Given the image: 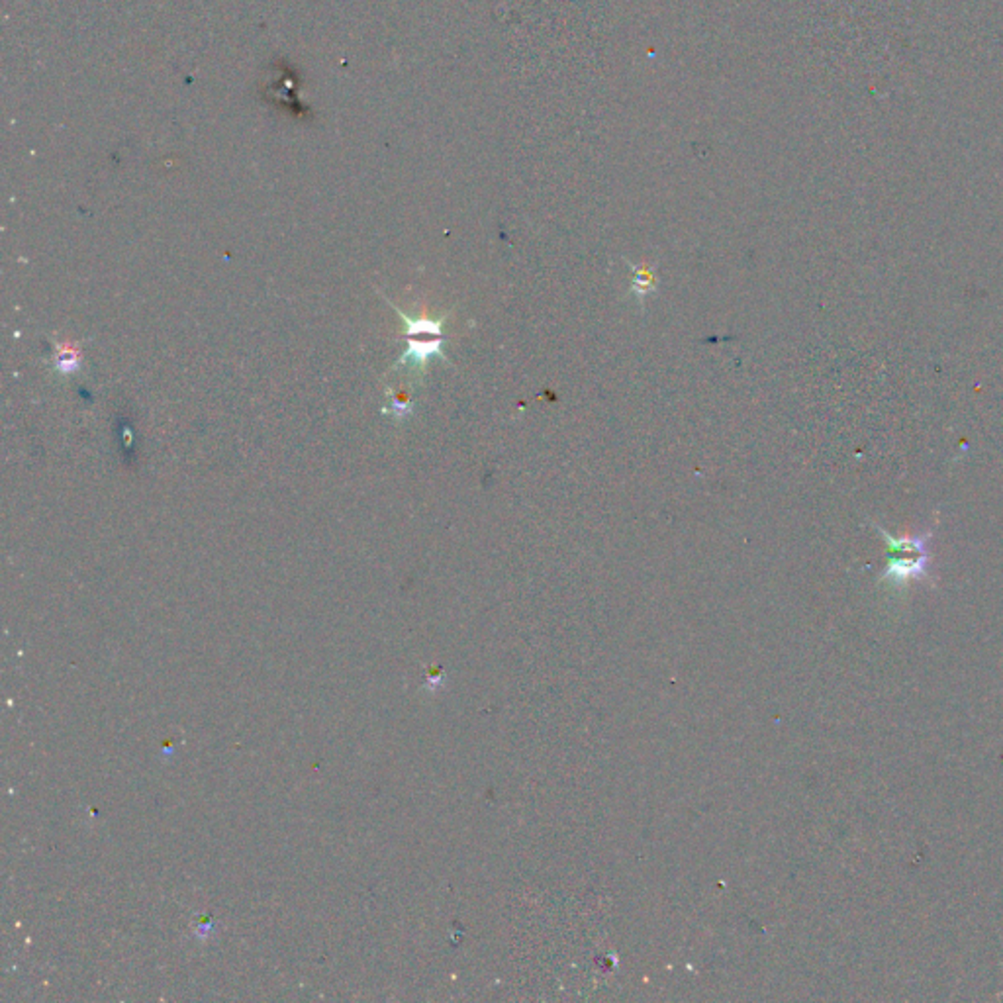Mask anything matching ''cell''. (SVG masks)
Instances as JSON below:
<instances>
[{
  "instance_id": "cell-1",
  "label": "cell",
  "mask_w": 1003,
  "mask_h": 1003,
  "mask_svg": "<svg viewBox=\"0 0 1003 1003\" xmlns=\"http://www.w3.org/2000/svg\"><path fill=\"white\" fill-rule=\"evenodd\" d=\"M880 533L887 547V562L880 574V580L892 587H905L909 582L927 580L931 572V543L933 529H925L915 536L897 537L887 533L882 526L872 524Z\"/></svg>"
},
{
  "instance_id": "cell-2",
  "label": "cell",
  "mask_w": 1003,
  "mask_h": 1003,
  "mask_svg": "<svg viewBox=\"0 0 1003 1003\" xmlns=\"http://www.w3.org/2000/svg\"><path fill=\"white\" fill-rule=\"evenodd\" d=\"M443 343L445 338H435L430 341H416L410 338L407 339V349L402 353V357L392 364L390 373L399 371L400 367H407L417 379V382H422L427 371V363H430L433 357H439L449 363L447 355L443 353Z\"/></svg>"
},
{
  "instance_id": "cell-3",
  "label": "cell",
  "mask_w": 1003,
  "mask_h": 1003,
  "mask_svg": "<svg viewBox=\"0 0 1003 1003\" xmlns=\"http://www.w3.org/2000/svg\"><path fill=\"white\" fill-rule=\"evenodd\" d=\"M384 300L389 302L392 306V310L399 313L400 320H402V336L406 338H416V336H433V338H443V328H445V321L451 316L453 310L443 312L441 316H427V313H422V316H407L406 312H402L399 306L392 304L390 298Z\"/></svg>"
},
{
  "instance_id": "cell-4",
  "label": "cell",
  "mask_w": 1003,
  "mask_h": 1003,
  "mask_svg": "<svg viewBox=\"0 0 1003 1003\" xmlns=\"http://www.w3.org/2000/svg\"><path fill=\"white\" fill-rule=\"evenodd\" d=\"M625 263L633 273L631 295L637 298V302H639V306L645 308L647 296L655 295L658 288V275H656L658 261H655V263H643V265H633L631 261H625Z\"/></svg>"
},
{
  "instance_id": "cell-5",
  "label": "cell",
  "mask_w": 1003,
  "mask_h": 1003,
  "mask_svg": "<svg viewBox=\"0 0 1003 1003\" xmlns=\"http://www.w3.org/2000/svg\"><path fill=\"white\" fill-rule=\"evenodd\" d=\"M56 353H54V367L59 374L69 376L81 369V351L77 345L73 343H59L56 341Z\"/></svg>"
},
{
  "instance_id": "cell-6",
  "label": "cell",
  "mask_w": 1003,
  "mask_h": 1003,
  "mask_svg": "<svg viewBox=\"0 0 1003 1003\" xmlns=\"http://www.w3.org/2000/svg\"><path fill=\"white\" fill-rule=\"evenodd\" d=\"M389 392V399H390V406L384 407V414H392V417L396 422H402L406 420L407 416H412L414 412V400L412 396L407 392H394V390H386Z\"/></svg>"
}]
</instances>
